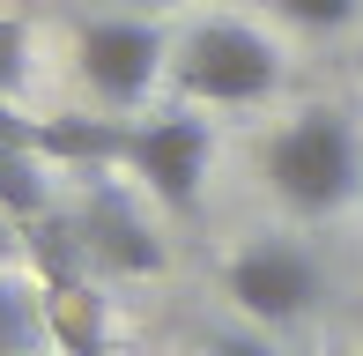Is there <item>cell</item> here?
<instances>
[{"mask_svg":"<svg viewBox=\"0 0 363 356\" xmlns=\"http://www.w3.org/2000/svg\"><path fill=\"white\" fill-rule=\"evenodd\" d=\"M267 186L289 216H341L363 186V141L341 111H296L267 141Z\"/></svg>","mask_w":363,"mask_h":356,"instance_id":"1","label":"cell"},{"mask_svg":"<svg viewBox=\"0 0 363 356\" xmlns=\"http://www.w3.org/2000/svg\"><path fill=\"white\" fill-rule=\"evenodd\" d=\"M208 156H216V134H208V119H193V111H163V119H111V141H104V164H126L163 208H178V216L201 208Z\"/></svg>","mask_w":363,"mask_h":356,"instance_id":"2","label":"cell"},{"mask_svg":"<svg viewBox=\"0 0 363 356\" xmlns=\"http://www.w3.org/2000/svg\"><path fill=\"white\" fill-rule=\"evenodd\" d=\"M178 89L201 96V104H230V111L238 104H267V96L282 89V52H274L252 23L216 15V23L186 30V45H178Z\"/></svg>","mask_w":363,"mask_h":356,"instance_id":"3","label":"cell"},{"mask_svg":"<svg viewBox=\"0 0 363 356\" xmlns=\"http://www.w3.org/2000/svg\"><path fill=\"white\" fill-rule=\"evenodd\" d=\"M163 60H171V38L141 15H89L74 30V67L89 82V96L111 111H141L148 89L163 82Z\"/></svg>","mask_w":363,"mask_h":356,"instance_id":"4","label":"cell"},{"mask_svg":"<svg viewBox=\"0 0 363 356\" xmlns=\"http://www.w3.org/2000/svg\"><path fill=\"white\" fill-rule=\"evenodd\" d=\"M223 289L259 327H289V319H304L319 304V260L304 245H289V238H259L223 267Z\"/></svg>","mask_w":363,"mask_h":356,"instance_id":"5","label":"cell"},{"mask_svg":"<svg viewBox=\"0 0 363 356\" xmlns=\"http://www.w3.org/2000/svg\"><path fill=\"white\" fill-rule=\"evenodd\" d=\"M67 223H74L82 252H89L104 274H156V267H163L156 230H148V223L134 216V201L104 178V164L82 171V216H67Z\"/></svg>","mask_w":363,"mask_h":356,"instance_id":"6","label":"cell"},{"mask_svg":"<svg viewBox=\"0 0 363 356\" xmlns=\"http://www.w3.org/2000/svg\"><path fill=\"white\" fill-rule=\"evenodd\" d=\"M0 216H15L23 230L52 216V178L30 141H0Z\"/></svg>","mask_w":363,"mask_h":356,"instance_id":"7","label":"cell"},{"mask_svg":"<svg viewBox=\"0 0 363 356\" xmlns=\"http://www.w3.org/2000/svg\"><path fill=\"white\" fill-rule=\"evenodd\" d=\"M52 319H45V289L0 274V356H45Z\"/></svg>","mask_w":363,"mask_h":356,"instance_id":"8","label":"cell"},{"mask_svg":"<svg viewBox=\"0 0 363 356\" xmlns=\"http://www.w3.org/2000/svg\"><path fill=\"white\" fill-rule=\"evenodd\" d=\"M23 82H30V23L0 15V96H15Z\"/></svg>","mask_w":363,"mask_h":356,"instance_id":"9","label":"cell"},{"mask_svg":"<svg viewBox=\"0 0 363 356\" xmlns=\"http://www.w3.org/2000/svg\"><path fill=\"white\" fill-rule=\"evenodd\" d=\"M274 15L326 38V30H349V23H356V0H274Z\"/></svg>","mask_w":363,"mask_h":356,"instance_id":"10","label":"cell"},{"mask_svg":"<svg viewBox=\"0 0 363 356\" xmlns=\"http://www.w3.org/2000/svg\"><path fill=\"white\" fill-rule=\"evenodd\" d=\"M208 356H274V349L252 342V334H216V342H208Z\"/></svg>","mask_w":363,"mask_h":356,"instance_id":"11","label":"cell"},{"mask_svg":"<svg viewBox=\"0 0 363 356\" xmlns=\"http://www.w3.org/2000/svg\"><path fill=\"white\" fill-rule=\"evenodd\" d=\"M15 245H23V223H15V216H0V267L15 260Z\"/></svg>","mask_w":363,"mask_h":356,"instance_id":"12","label":"cell"},{"mask_svg":"<svg viewBox=\"0 0 363 356\" xmlns=\"http://www.w3.org/2000/svg\"><path fill=\"white\" fill-rule=\"evenodd\" d=\"M349 356H363V349H349Z\"/></svg>","mask_w":363,"mask_h":356,"instance_id":"13","label":"cell"},{"mask_svg":"<svg viewBox=\"0 0 363 356\" xmlns=\"http://www.w3.org/2000/svg\"><path fill=\"white\" fill-rule=\"evenodd\" d=\"M156 8H163V0H156Z\"/></svg>","mask_w":363,"mask_h":356,"instance_id":"14","label":"cell"}]
</instances>
